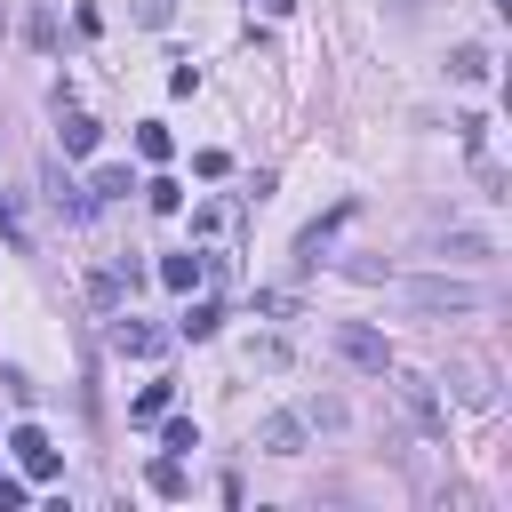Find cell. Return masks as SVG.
I'll return each instance as SVG.
<instances>
[{"instance_id":"cell-1","label":"cell","mask_w":512,"mask_h":512,"mask_svg":"<svg viewBox=\"0 0 512 512\" xmlns=\"http://www.w3.org/2000/svg\"><path fill=\"white\" fill-rule=\"evenodd\" d=\"M104 344H112L120 360H160V352H168V336H160L152 320H136V312H120V320L104 328Z\"/></svg>"},{"instance_id":"cell-2","label":"cell","mask_w":512,"mask_h":512,"mask_svg":"<svg viewBox=\"0 0 512 512\" xmlns=\"http://www.w3.org/2000/svg\"><path fill=\"white\" fill-rule=\"evenodd\" d=\"M408 304H424V312H480V288L472 280H408Z\"/></svg>"},{"instance_id":"cell-3","label":"cell","mask_w":512,"mask_h":512,"mask_svg":"<svg viewBox=\"0 0 512 512\" xmlns=\"http://www.w3.org/2000/svg\"><path fill=\"white\" fill-rule=\"evenodd\" d=\"M336 352H344L352 368H368V376H384V368H392V344H384L376 328H360V320H344V328H336Z\"/></svg>"},{"instance_id":"cell-4","label":"cell","mask_w":512,"mask_h":512,"mask_svg":"<svg viewBox=\"0 0 512 512\" xmlns=\"http://www.w3.org/2000/svg\"><path fill=\"white\" fill-rule=\"evenodd\" d=\"M8 448H16L24 480H56V472H64V456L48 448V432H40V424H16V440H8Z\"/></svg>"},{"instance_id":"cell-5","label":"cell","mask_w":512,"mask_h":512,"mask_svg":"<svg viewBox=\"0 0 512 512\" xmlns=\"http://www.w3.org/2000/svg\"><path fill=\"white\" fill-rule=\"evenodd\" d=\"M392 392H400V408L416 416V432H440V400H432L424 376H392Z\"/></svg>"},{"instance_id":"cell-6","label":"cell","mask_w":512,"mask_h":512,"mask_svg":"<svg viewBox=\"0 0 512 512\" xmlns=\"http://www.w3.org/2000/svg\"><path fill=\"white\" fill-rule=\"evenodd\" d=\"M256 448H264V456H304V416H288V408H280V416H264Z\"/></svg>"},{"instance_id":"cell-7","label":"cell","mask_w":512,"mask_h":512,"mask_svg":"<svg viewBox=\"0 0 512 512\" xmlns=\"http://www.w3.org/2000/svg\"><path fill=\"white\" fill-rule=\"evenodd\" d=\"M160 280H168V288H184V296H192V288H200V280H208V256H200V248H184V256H160Z\"/></svg>"},{"instance_id":"cell-8","label":"cell","mask_w":512,"mask_h":512,"mask_svg":"<svg viewBox=\"0 0 512 512\" xmlns=\"http://www.w3.org/2000/svg\"><path fill=\"white\" fill-rule=\"evenodd\" d=\"M216 328H224V312H216L208 296H200V304H184V320H176V336H192V344H200V336H216Z\"/></svg>"},{"instance_id":"cell-9","label":"cell","mask_w":512,"mask_h":512,"mask_svg":"<svg viewBox=\"0 0 512 512\" xmlns=\"http://www.w3.org/2000/svg\"><path fill=\"white\" fill-rule=\"evenodd\" d=\"M456 392H464L472 408H488V400H496V384H488V368H480V360H456Z\"/></svg>"},{"instance_id":"cell-10","label":"cell","mask_w":512,"mask_h":512,"mask_svg":"<svg viewBox=\"0 0 512 512\" xmlns=\"http://www.w3.org/2000/svg\"><path fill=\"white\" fill-rule=\"evenodd\" d=\"M448 72H456L464 88H480V80H488V48H472V40H464V48L448 56Z\"/></svg>"},{"instance_id":"cell-11","label":"cell","mask_w":512,"mask_h":512,"mask_svg":"<svg viewBox=\"0 0 512 512\" xmlns=\"http://www.w3.org/2000/svg\"><path fill=\"white\" fill-rule=\"evenodd\" d=\"M168 416V384H144L136 400H128V424H160Z\"/></svg>"},{"instance_id":"cell-12","label":"cell","mask_w":512,"mask_h":512,"mask_svg":"<svg viewBox=\"0 0 512 512\" xmlns=\"http://www.w3.org/2000/svg\"><path fill=\"white\" fill-rule=\"evenodd\" d=\"M160 440H168V456H192L200 448V424L192 416H160Z\"/></svg>"},{"instance_id":"cell-13","label":"cell","mask_w":512,"mask_h":512,"mask_svg":"<svg viewBox=\"0 0 512 512\" xmlns=\"http://www.w3.org/2000/svg\"><path fill=\"white\" fill-rule=\"evenodd\" d=\"M64 152H96V120L64 104Z\"/></svg>"},{"instance_id":"cell-14","label":"cell","mask_w":512,"mask_h":512,"mask_svg":"<svg viewBox=\"0 0 512 512\" xmlns=\"http://www.w3.org/2000/svg\"><path fill=\"white\" fill-rule=\"evenodd\" d=\"M120 192H136L128 168H96V176H88V200H120Z\"/></svg>"},{"instance_id":"cell-15","label":"cell","mask_w":512,"mask_h":512,"mask_svg":"<svg viewBox=\"0 0 512 512\" xmlns=\"http://www.w3.org/2000/svg\"><path fill=\"white\" fill-rule=\"evenodd\" d=\"M232 224H240V208H200V216H192V232H200V240H224Z\"/></svg>"},{"instance_id":"cell-16","label":"cell","mask_w":512,"mask_h":512,"mask_svg":"<svg viewBox=\"0 0 512 512\" xmlns=\"http://www.w3.org/2000/svg\"><path fill=\"white\" fill-rule=\"evenodd\" d=\"M144 480H152V496H184V464H176V456H160Z\"/></svg>"},{"instance_id":"cell-17","label":"cell","mask_w":512,"mask_h":512,"mask_svg":"<svg viewBox=\"0 0 512 512\" xmlns=\"http://www.w3.org/2000/svg\"><path fill=\"white\" fill-rule=\"evenodd\" d=\"M144 200H152L160 216H176V208H184V184H168V176H152V184H144Z\"/></svg>"},{"instance_id":"cell-18","label":"cell","mask_w":512,"mask_h":512,"mask_svg":"<svg viewBox=\"0 0 512 512\" xmlns=\"http://www.w3.org/2000/svg\"><path fill=\"white\" fill-rule=\"evenodd\" d=\"M136 152H144V160H168V128L144 120V128H136Z\"/></svg>"},{"instance_id":"cell-19","label":"cell","mask_w":512,"mask_h":512,"mask_svg":"<svg viewBox=\"0 0 512 512\" xmlns=\"http://www.w3.org/2000/svg\"><path fill=\"white\" fill-rule=\"evenodd\" d=\"M24 504V480H0V512H16Z\"/></svg>"},{"instance_id":"cell-20","label":"cell","mask_w":512,"mask_h":512,"mask_svg":"<svg viewBox=\"0 0 512 512\" xmlns=\"http://www.w3.org/2000/svg\"><path fill=\"white\" fill-rule=\"evenodd\" d=\"M264 8H272V16H288V8H296V0H264Z\"/></svg>"}]
</instances>
